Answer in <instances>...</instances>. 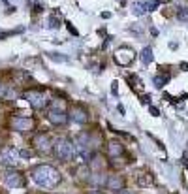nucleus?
Masks as SVG:
<instances>
[{"label":"nucleus","mask_w":188,"mask_h":194,"mask_svg":"<svg viewBox=\"0 0 188 194\" xmlns=\"http://www.w3.org/2000/svg\"><path fill=\"white\" fill-rule=\"evenodd\" d=\"M102 143V136L98 134L96 130H85L81 132L73 139V145H75V155L77 156H83L85 162H90L94 158L96 149L100 147Z\"/></svg>","instance_id":"1"},{"label":"nucleus","mask_w":188,"mask_h":194,"mask_svg":"<svg viewBox=\"0 0 188 194\" xmlns=\"http://www.w3.org/2000/svg\"><path fill=\"white\" fill-rule=\"evenodd\" d=\"M30 177H32V181H34L38 187L47 189V190L59 187L60 179H62L60 171L55 166H51V164H38V166H34L30 170Z\"/></svg>","instance_id":"2"},{"label":"nucleus","mask_w":188,"mask_h":194,"mask_svg":"<svg viewBox=\"0 0 188 194\" xmlns=\"http://www.w3.org/2000/svg\"><path fill=\"white\" fill-rule=\"evenodd\" d=\"M45 117H47V121L53 124V126H64L66 123H68V110H66V106H64V100L60 98H53L49 107L45 110Z\"/></svg>","instance_id":"3"},{"label":"nucleus","mask_w":188,"mask_h":194,"mask_svg":"<svg viewBox=\"0 0 188 194\" xmlns=\"http://www.w3.org/2000/svg\"><path fill=\"white\" fill-rule=\"evenodd\" d=\"M23 98L30 104V107H34V110H47L49 104H51V96L47 94V91L43 89H28L23 92Z\"/></svg>","instance_id":"4"},{"label":"nucleus","mask_w":188,"mask_h":194,"mask_svg":"<svg viewBox=\"0 0 188 194\" xmlns=\"http://www.w3.org/2000/svg\"><path fill=\"white\" fill-rule=\"evenodd\" d=\"M53 155L57 160L60 162H68L75 156V145L72 139L68 138H57L55 139V145H53Z\"/></svg>","instance_id":"5"},{"label":"nucleus","mask_w":188,"mask_h":194,"mask_svg":"<svg viewBox=\"0 0 188 194\" xmlns=\"http://www.w3.org/2000/svg\"><path fill=\"white\" fill-rule=\"evenodd\" d=\"M53 145H55V142L51 139V136L45 134V132H38L34 138H32V147H34V151L38 155L53 153Z\"/></svg>","instance_id":"6"},{"label":"nucleus","mask_w":188,"mask_h":194,"mask_svg":"<svg viewBox=\"0 0 188 194\" xmlns=\"http://www.w3.org/2000/svg\"><path fill=\"white\" fill-rule=\"evenodd\" d=\"M19 158H21V155H19V151H17L15 147L4 145L2 149H0V164H2V166L13 168V166H17Z\"/></svg>","instance_id":"7"},{"label":"nucleus","mask_w":188,"mask_h":194,"mask_svg":"<svg viewBox=\"0 0 188 194\" xmlns=\"http://www.w3.org/2000/svg\"><path fill=\"white\" fill-rule=\"evenodd\" d=\"M9 124H12V128L17 130V132H28L36 126L34 119H30V117H21V115H13Z\"/></svg>","instance_id":"8"},{"label":"nucleus","mask_w":188,"mask_h":194,"mask_svg":"<svg viewBox=\"0 0 188 194\" xmlns=\"http://www.w3.org/2000/svg\"><path fill=\"white\" fill-rule=\"evenodd\" d=\"M4 183L9 189H21V187H25V175L17 170H9L4 175Z\"/></svg>","instance_id":"9"},{"label":"nucleus","mask_w":188,"mask_h":194,"mask_svg":"<svg viewBox=\"0 0 188 194\" xmlns=\"http://www.w3.org/2000/svg\"><path fill=\"white\" fill-rule=\"evenodd\" d=\"M134 59H136V53L130 47H122V49H119L115 53V62L119 64V66H130Z\"/></svg>","instance_id":"10"},{"label":"nucleus","mask_w":188,"mask_h":194,"mask_svg":"<svg viewBox=\"0 0 188 194\" xmlns=\"http://www.w3.org/2000/svg\"><path fill=\"white\" fill-rule=\"evenodd\" d=\"M68 119L72 123H77V124H85V123H88V111L81 106H75L68 111Z\"/></svg>","instance_id":"11"},{"label":"nucleus","mask_w":188,"mask_h":194,"mask_svg":"<svg viewBox=\"0 0 188 194\" xmlns=\"http://www.w3.org/2000/svg\"><path fill=\"white\" fill-rule=\"evenodd\" d=\"M122 155H126L124 145L120 143L119 139H109V143H107V156H109V160H119Z\"/></svg>","instance_id":"12"},{"label":"nucleus","mask_w":188,"mask_h":194,"mask_svg":"<svg viewBox=\"0 0 188 194\" xmlns=\"http://www.w3.org/2000/svg\"><path fill=\"white\" fill-rule=\"evenodd\" d=\"M105 187H109L111 190H120V189L124 187V179L120 177L119 174H113V175H109V177H107Z\"/></svg>","instance_id":"13"},{"label":"nucleus","mask_w":188,"mask_h":194,"mask_svg":"<svg viewBox=\"0 0 188 194\" xmlns=\"http://www.w3.org/2000/svg\"><path fill=\"white\" fill-rule=\"evenodd\" d=\"M136 183L139 187H151L152 185V177H151V174H143V175H139L136 179Z\"/></svg>","instance_id":"14"},{"label":"nucleus","mask_w":188,"mask_h":194,"mask_svg":"<svg viewBox=\"0 0 188 194\" xmlns=\"http://www.w3.org/2000/svg\"><path fill=\"white\" fill-rule=\"evenodd\" d=\"M141 60H143V64H151L154 60V55H152V49L151 47H145V49L141 51Z\"/></svg>","instance_id":"15"},{"label":"nucleus","mask_w":188,"mask_h":194,"mask_svg":"<svg viewBox=\"0 0 188 194\" xmlns=\"http://www.w3.org/2000/svg\"><path fill=\"white\" fill-rule=\"evenodd\" d=\"M2 98H15V96H13V91L12 89L6 87V85L0 81V100H2Z\"/></svg>","instance_id":"16"},{"label":"nucleus","mask_w":188,"mask_h":194,"mask_svg":"<svg viewBox=\"0 0 188 194\" xmlns=\"http://www.w3.org/2000/svg\"><path fill=\"white\" fill-rule=\"evenodd\" d=\"M168 79H169V75H165V77H164V75H162V74H158V75H156V77H154V85H156V87H158V89H162V87H164V85H165V83H168Z\"/></svg>","instance_id":"17"},{"label":"nucleus","mask_w":188,"mask_h":194,"mask_svg":"<svg viewBox=\"0 0 188 194\" xmlns=\"http://www.w3.org/2000/svg\"><path fill=\"white\" fill-rule=\"evenodd\" d=\"M128 79H130V85H132V89H137V91H141V81H139V77L137 75H128Z\"/></svg>","instance_id":"18"},{"label":"nucleus","mask_w":188,"mask_h":194,"mask_svg":"<svg viewBox=\"0 0 188 194\" xmlns=\"http://www.w3.org/2000/svg\"><path fill=\"white\" fill-rule=\"evenodd\" d=\"M107 126H109V130H111L113 134H117V136H120V138L128 139V142H134V136H130V134H126V132H120V130H115V128H113L111 124H107Z\"/></svg>","instance_id":"19"},{"label":"nucleus","mask_w":188,"mask_h":194,"mask_svg":"<svg viewBox=\"0 0 188 194\" xmlns=\"http://www.w3.org/2000/svg\"><path fill=\"white\" fill-rule=\"evenodd\" d=\"M147 13V8H145V2H137L134 6V15H143Z\"/></svg>","instance_id":"20"},{"label":"nucleus","mask_w":188,"mask_h":194,"mask_svg":"<svg viewBox=\"0 0 188 194\" xmlns=\"http://www.w3.org/2000/svg\"><path fill=\"white\" fill-rule=\"evenodd\" d=\"M160 6V0H147L145 2V8H147V12H154Z\"/></svg>","instance_id":"21"},{"label":"nucleus","mask_w":188,"mask_h":194,"mask_svg":"<svg viewBox=\"0 0 188 194\" xmlns=\"http://www.w3.org/2000/svg\"><path fill=\"white\" fill-rule=\"evenodd\" d=\"M177 15H179V19H183V21H188V9L184 6H181L177 9Z\"/></svg>","instance_id":"22"},{"label":"nucleus","mask_w":188,"mask_h":194,"mask_svg":"<svg viewBox=\"0 0 188 194\" xmlns=\"http://www.w3.org/2000/svg\"><path fill=\"white\" fill-rule=\"evenodd\" d=\"M19 155H21V158H32V156H34V153H32V151H28V149H21L19 151Z\"/></svg>","instance_id":"23"},{"label":"nucleus","mask_w":188,"mask_h":194,"mask_svg":"<svg viewBox=\"0 0 188 194\" xmlns=\"http://www.w3.org/2000/svg\"><path fill=\"white\" fill-rule=\"evenodd\" d=\"M66 27H68V30H70V34L72 36H79V32H77V28L70 23V21H66Z\"/></svg>","instance_id":"24"},{"label":"nucleus","mask_w":188,"mask_h":194,"mask_svg":"<svg viewBox=\"0 0 188 194\" xmlns=\"http://www.w3.org/2000/svg\"><path fill=\"white\" fill-rule=\"evenodd\" d=\"M49 27H51V28H59V27H60L59 17H51V19H49Z\"/></svg>","instance_id":"25"},{"label":"nucleus","mask_w":188,"mask_h":194,"mask_svg":"<svg viewBox=\"0 0 188 194\" xmlns=\"http://www.w3.org/2000/svg\"><path fill=\"white\" fill-rule=\"evenodd\" d=\"M149 111L152 117H160V111H158V107H154V106H149Z\"/></svg>","instance_id":"26"},{"label":"nucleus","mask_w":188,"mask_h":194,"mask_svg":"<svg viewBox=\"0 0 188 194\" xmlns=\"http://www.w3.org/2000/svg\"><path fill=\"white\" fill-rule=\"evenodd\" d=\"M111 92H113L115 96L119 94V83H117V81H113V83H111Z\"/></svg>","instance_id":"27"},{"label":"nucleus","mask_w":188,"mask_h":194,"mask_svg":"<svg viewBox=\"0 0 188 194\" xmlns=\"http://www.w3.org/2000/svg\"><path fill=\"white\" fill-rule=\"evenodd\" d=\"M141 104H151V98H149V94H141Z\"/></svg>","instance_id":"28"},{"label":"nucleus","mask_w":188,"mask_h":194,"mask_svg":"<svg viewBox=\"0 0 188 194\" xmlns=\"http://www.w3.org/2000/svg\"><path fill=\"white\" fill-rule=\"evenodd\" d=\"M32 9H34V13H40V12H41V9H43V8H41L40 4H34V8H32Z\"/></svg>","instance_id":"29"},{"label":"nucleus","mask_w":188,"mask_h":194,"mask_svg":"<svg viewBox=\"0 0 188 194\" xmlns=\"http://www.w3.org/2000/svg\"><path fill=\"white\" fill-rule=\"evenodd\" d=\"M117 110H119L120 115H124V106H122V104H119V106H117Z\"/></svg>","instance_id":"30"},{"label":"nucleus","mask_w":188,"mask_h":194,"mask_svg":"<svg viewBox=\"0 0 188 194\" xmlns=\"http://www.w3.org/2000/svg\"><path fill=\"white\" fill-rule=\"evenodd\" d=\"M181 70L183 72H188V62H181Z\"/></svg>","instance_id":"31"},{"label":"nucleus","mask_w":188,"mask_h":194,"mask_svg":"<svg viewBox=\"0 0 188 194\" xmlns=\"http://www.w3.org/2000/svg\"><path fill=\"white\" fill-rule=\"evenodd\" d=\"M111 17V12H102V19H109Z\"/></svg>","instance_id":"32"},{"label":"nucleus","mask_w":188,"mask_h":194,"mask_svg":"<svg viewBox=\"0 0 188 194\" xmlns=\"http://www.w3.org/2000/svg\"><path fill=\"white\" fill-rule=\"evenodd\" d=\"M151 32H152V36H156V34H158V28H154V27H151Z\"/></svg>","instance_id":"33"},{"label":"nucleus","mask_w":188,"mask_h":194,"mask_svg":"<svg viewBox=\"0 0 188 194\" xmlns=\"http://www.w3.org/2000/svg\"><path fill=\"white\" fill-rule=\"evenodd\" d=\"M88 194H104V192H100V190H92V192H88Z\"/></svg>","instance_id":"34"},{"label":"nucleus","mask_w":188,"mask_h":194,"mask_svg":"<svg viewBox=\"0 0 188 194\" xmlns=\"http://www.w3.org/2000/svg\"><path fill=\"white\" fill-rule=\"evenodd\" d=\"M2 2H4V4H6V6H8V4H9V0H2Z\"/></svg>","instance_id":"35"},{"label":"nucleus","mask_w":188,"mask_h":194,"mask_svg":"<svg viewBox=\"0 0 188 194\" xmlns=\"http://www.w3.org/2000/svg\"><path fill=\"white\" fill-rule=\"evenodd\" d=\"M120 194H130V192H120Z\"/></svg>","instance_id":"36"}]
</instances>
